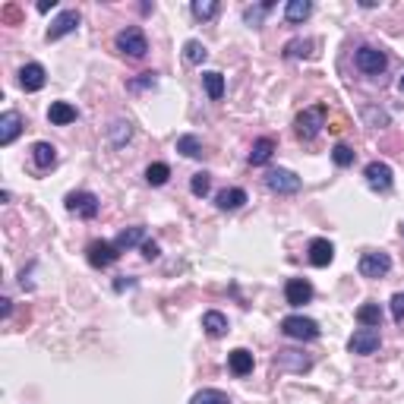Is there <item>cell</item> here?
<instances>
[{
  "instance_id": "cell-1",
  "label": "cell",
  "mask_w": 404,
  "mask_h": 404,
  "mask_svg": "<svg viewBox=\"0 0 404 404\" xmlns=\"http://www.w3.org/2000/svg\"><path fill=\"white\" fill-rule=\"evenodd\" d=\"M114 45H117V51L120 54H127V57H145V51H149V42H145V32L139 26H127V29H120L117 32V38H114Z\"/></svg>"
},
{
  "instance_id": "cell-2",
  "label": "cell",
  "mask_w": 404,
  "mask_h": 404,
  "mask_svg": "<svg viewBox=\"0 0 404 404\" xmlns=\"http://www.w3.org/2000/svg\"><path fill=\"white\" fill-rule=\"evenodd\" d=\"M322 127H325V104H313V108L300 111L294 120V130L300 139H316L322 133Z\"/></svg>"
},
{
  "instance_id": "cell-3",
  "label": "cell",
  "mask_w": 404,
  "mask_h": 404,
  "mask_svg": "<svg viewBox=\"0 0 404 404\" xmlns=\"http://www.w3.org/2000/svg\"><path fill=\"white\" fill-rule=\"evenodd\" d=\"M281 332L288 338H294V341H316L319 338V325L313 319H307V316H284Z\"/></svg>"
},
{
  "instance_id": "cell-4",
  "label": "cell",
  "mask_w": 404,
  "mask_h": 404,
  "mask_svg": "<svg viewBox=\"0 0 404 404\" xmlns=\"http://www.w3.org/2000/svg\"><path fill=\"white\" fill-rule=\"evenodd\" d=\"M266 186L272 193H278V196H291V193L300 190V177L294 171H288V168H275V171L266 174Z\"/></svg>"
},
{
  "instance_id": "cell-5",
  "label": "cell",
  "mask_w": 404,
  "mask_h": 404,
  "mask_svg": "<svg viewBox=\"0 0 404 404\" xmlns=\"http://www.w3.org/2000/svg\"><path fill=\"white\" fill-rule=\"evenodd\" d=\"M357 70H363L366 76H379L385 67H389V57H385V51L379 48H370V45H363L360 51H357Z\"/></svg>"
},
{
  "instance_id": "cell-6",
  "label": "cell",
  "mask_w": 404,
  "mask_h": 404,
  "mask_svg": "<svg viewBox=\"0 0 404 404\" xmlns=\"http://www.w3.org/2000/svg\"><path fill=\"white\" fill-rule=\"evenodd\" d=\"M272 366L278 373H307L309 366H313V360H309L307 354H300V350H278L272 360Z\"/></svg>"
},
{
  "instance_id": "cell-7",
  "label": "cell",
  "mask_w": 404,
  "mask_h": 404,
  "mask_svg": "<svg viewBox=\"0 0 404 404\" xmlns=\"http://www.w3.org/2000/svg\"><path fill=\"white\" fill-rule=\"evenodd\" d=\"M117 256H120V250L114 243H108V240H92L89 247H86V259L95 268H108L111 262H117Z\"/></svg>"
},
{
  "instance_id": "cell-8",
  "label": "cell",
  "mask_w": 404,
  "mask_h": 404,
  "mask_svg": "<svg viewBox=\"0 0 404 404\" xmlns=\"http://www.w3.org/2000/svg\"><path fill=\"white\" fill-rule=\"evenodd\" d=\"M360 275L363 278H382V275H389L391 268V259L389 253H379V250H370V253H363L360 256Z\"/></svg>"
},
{
  "instance_id": "cell-9",
  "label": "cell",
  "mask_w": 404,
  "mask_h": 404,
  "mask_svg": "<svg viewBox=\"0 0 404 404\" xmlns=\"http://www.w3.org/2000/svg\"><path fill=\"white\" fill-rule=\"evenodd\" d=\"M67 212L83 215V218H95L98 215V196L95 193H70L67 196Z\"/></svg>"
},
{
  "instance_id": "cell-10",
  "label": "cell",
  "mask_w": 404,
  "mask_h": 404,
  "mask_svg": "<svg viewBox=\"0 0 404 404\" xmlns=\"http://www.w3.org/2000/svg\"><path fill=\"white\" fill-rule=\"evenodd\" d=\"M363 177H366L370 190H376V193H389L391 190V168L385 165V161H370L366 171H363Z\"/></svg>"
},
{
  "instance_id": "cell-11",
  "label": "cell",
  "mask_w": 404,
  "mask_h": 404,
  "mask_svg": "<svg viewBox=\"0 0 404 404\" xmlns=\"http://www.w3.org/2000/svg\"><path fill=\"white\" fill-rule=\"evenodd\" d=\"M379 344H382V338H379L376 329H357L350 335L348 348H350V354H376Z\"/></svg>"
},
{
  "instance_id": "cell-12",
  "label": "cell",
  "mask_w": 404,
  "mask_h": 404,
  "mask_svg": "<svg viewBox=\"0 0 404 404\" xmlns=\"http://www.w3.org/2000/svg\"><path fill=\"white\" fill-rule=\"evenodd\" d=\"M284 297H288L291 307H303V303L313 300V284L307 278H291L284 284Z\"/></svg>"
},
{
  "instance_id": "cell-13",
  "label": "cell",
  "mask_w": 404,
  "mask_h": 404,
  "mask_svg": "<svg viewBox=\"0 0 404 404\" xmlns=\"http://www.w3.org/2000/svg\"><path fill=\"white\" fill-rule=\"evenodd\" d=\"M45 83H48V73H45L42 63H26V67L19 70V86H22L26 92L45 89Z\"/></svg>"
},
{
  "instance_id": "cell-14",
  "label": "cell",
  "mask_w": 404,
  "mask_h": 404,
  "mask_svg": "<svg viewBox=\"0 0 404 404\" xmlns=\"http://www.w3.org/2000/svg\"><path fill=\"white\" fill-rule=\"evenodd\" d=\"M76 29H79V13H76V10H67V13H60L54 22H51L48 42H57V38H63V35L76 32Z\"/></svg>"
},
{
  "instance_id": "cell-15",
  "label": "cell",
  "mask_w": 404,
  "mask_h": 404,
  "mask_svg": "<svg viewBox=\"0 0 404 404\" xmlns=\"http://www.w3.org/2000/svg\"><path fill=\"white\" fill-rule=\"evenodd\" d=\"M332 259H335V247H332L329 240L325 237L309 240V262H313L316 268H325Z\"/></svg>"
},
{
  "instance_id": "cell-16",
  "label": "cell",
  "mask_w": 404,
  "mask_h": 404,
  "mask_svg": "<svg viewBox=\"0 0 404 404\" xmlns=\"http://www.w3.org/2000/svg\"><path fill=\"white\" fill-rule=\"evenodd\" d=\"M19 133H22V117L16 114V111L0 114V145H10Z\"/></svg>"
},
{
  "instance_id": "cell-17",
  "label": "cell",
  "mask_w": 404,
  "mask_h": 404,
  "mask_svg": "<svg viewBox=\"0 0 404 404\" xmlns=\"http://www.w3.org/2000/svg\"><path fill=\"white\" fill-rule=\"evenodd\" d=\"M253 354H250L247 348H234L231 354H227V366H231L234 376H250L253 373Z\"/></svg>"
},
{
  "instance_id": "cell-18",
  "label": "cell",
  "mask_w": 404,
  "mask_h": 404,
  "mask_svg": "<svg viewBox=\"0 0 404 404\" xmlns=\"http://www.w3.org/2000/svg\"><path fill=\"white\" fill-rule=\"evenodd\" d=\"M247 202V190H240V186H227V190H221L218 196H215V206L221 209V212H234V209H240Z\"/></svg>"
},
{
  "instance_id": "cell-19",
  "label": "cell",
  "mask_w": 404,
  "mask_h": 404,
  "mask_svg": "<svg viewBox=\"0 0 404 404\" xmlns=\"http://www.w3.org/2000/svg\"><path fill=\"white\" fill-rule=\"evenodd\" d=\"M275 149H278V145H275V139H272V136L256 139V143H253V149H250V165H253V168L266 165L268 158L275 155Z\"/></svg>"
},
{
  "instance_id": "cell-20",
  "label": "cell",
  "mask_w": 404,
  "mask_h": 404,
  "mask_svg": "<svg viewBox=\"0 0 404 404\" xmlns=\"http://www.w3.org/2000/svg\"><path fill=\"white\" fill-rule=\"evenodd\" d=\"M145 243V227L143 225H136V227H127V231H120L117 234V240H114V247L124 253V250H130V247H143Z\"/></svg>"
},
{
  "instance_id": "cell-21",
  "label": "cell",
  "mask_w": 404,
  "mask_h": 404,
  "mask_svg": "<svg viewBox=\"0 0 404 404\" xmlns=\"http://www.w3.org/2000/svg\"><path fill=\"white\" fill-rule=\"evenodd\" d=\"M202 329H206L209 338H221L227 335V316L218 313V309H209L206 316H202Z\"/></svg>"
},
{
  "instance_id": "cell-22",
  "label": "cell",
  "mask_w": 404,
  "mask_h": 404,
  "mask_svg": "<svg viewBox=\"0 0 404 404\" xmlns=\"http://www.w3.org/2000/svg\"><path fill=\"white\" fill-rule=\"evenodd\" d=\"M32 161L42 168V171H48V168L57 165V149L51 143H35L32 145Z\"/></svg>"
},
{
  "instance_id": "cell-23",
  "label": "cell",
  "mask_w": 404,
  "mask_h": 404,
  "mask_svg": "<svg viewBox=\"0 0 404 404\" xmlns=\"http://www.w3.org/2000/svg\"><path fill=\"white\" fill-rule=\"evenodd\" d=\"M357 322H360L363 329H379L382 325V309H379V303H363L357 309Z\"/></svg>"
},
{
  "instance_id": "cell-24",
  "label": "cell",
  "mask_w": 404,
  "mask_h": 404,
  "mask_svg": "<svg viewBox=\"0 0 404 404\" xmlns=\"http://www.w3.org/2000/svg\"><path fill=\"white\" fill-rule=\"evenodd\" d=\"M48 117H51V124L67 127V124H73V120H76V108L70 102H54L48 108Z\"/></svg>"
},
{
  "instance_id": "cell-25",
  "label": "cell",
  "mask_w": 404,
  "mask_h": 404,
  "mask_svg": "<svg viewBox=\"0 0 404 404\" xmlns=\"http://www.w3.org/2000/svg\"><path fill=\"white\" fill-rule=\"evenodd\" d=\"M202 86H206V92H209L212 102H221V98H225V76L221 73H215V70L202 73Z\"/></svg>"
},
{
  "instance_id": "cell-26",
  "label": "cell",
  "mask_w": 404,
  "mask_h": 404,
  "mask_svg": "<svg viewBox=\"0 0 404 404\" xmlns=\"http://www.w3.org/2000/svg\"><path fill=\"white\" fill-rule=\"evenodd\" d=\"M309 13H313V3H309V0H291L288 7H284L288 22H303Z\"/></svg>"
},
{
  "instance_id": "cell-27",
  "label": "cell",
  "mask_w": 404,
  "mask_h": 404,
  "mask_svg": "<svg viewBox=\"0 0 404 404\" xmlns=\"http://www.w3.org/2000/svg\"><path fill=\"white\" fill-rule=\"evenodd\" d=\"M108 136H111V143H114V145H127V143H130V136H133V124H130V120H114L111 130H108Z\"/></svg>"
},
{
  "instance_id": "cell-28",
  "label": "cell",
  "mask_w": 404,
  "mask_h": 404,
  "mask_svg": "<svg viewBox=\"0 0 404 404\" xmlns=\"http://www.w3.org/2000/svg\"><path fill=\"white\" fill-rule=\"evenodd\" d=\"M168 177H171V168H168L165 161H155V165L145 168V180H149L152 186H165Z\"/></svg>"
},
{
  "instance_id": "cell-29",
  "label": "cell",
  "mask_w": 404,
  "mask_h": 404,
  "mask_svg": "<svg viewBox=\"0 0 404 404\" xmlns=\"http://www.w3.org/2000/svg\"><path fill=\"white\" fill-rule=\"evenodd\" d=\"M190 404H231V398H227L225 391H218V389H202V391H196V395L190 398Z\"/></svg>"
},
{
  "instance_id": "cell-30",
  "label": "cell",
  "mask_w": 404,
  "mask_h": 404,
  "mask_svg": "<svg viewBox=\"0 0 404 404\" xmlns=\"http://www.w3.org/2000/svg\"><path fill=\"white\" fill-rule=\"evenodd\" d=\"M268 10H272V0L256 3V7H247V10H243V22H247V26H262V19H266Z\"/></svg>"
},
{
  "instance_id": "cell-31",
  "label": "cell",
  "mask_w": 404,
  "mask_h": 404,
  "mask_svg": "<svg viewBox=\"0 0 404 404\" xmlns=\"http://www.w3.org/2000/svg\"><path fill=\"white\" fill-rule=\"evenodd\" d=\"M184 57H186V63H202L209 57V51H206V45H202V42L190 38V42L184 45Z\"/></svg>"
},
{
  "instance_id": "cell-32",
  "label": "cell",
  "mask_w": 404,
  "mask_h": 404,
  "mask_svg": "<svg viewBox=\"0 0 404 404\" xmlns=\"http://www.w3.org/2000/svg\"><path fill=\"white\" fill-rule=\"evenodd\" d=\"M313 54V42L309 38H294L284 45V57H309Z\"/></svg>"
},
{
  "instance_id": "cell-33",
  "label": "cell",
  "mask_w": 404,
  "mask_h": 404,
  "mask_svg": "<svg viewBox=\"0 0 404 404\" xmlns=\"http://www.w3.org/2000/svg\"><path fill=\"white\" fill-rule=\"evenodd\" d=\"M177 152H180V155H186V158H199V155H202V143L186 133V136L177 139Z\"/></svg>"
},
{
  "instance_id": "cell-34",
  "label": "cell",
  "mask_w": 404,
  "mask_h": 404,
  "mask_svg": "<svg viewBox=\"0 0 404 404\" xmlns=\"http://www.w3.org/2000/svg\"><path fill=\"white\" fill-rule=\"evenodd\" d=\"M190 10L196 19H212V16L218 13V0H193Z\"/></svg>"
},
{
  "instance_id": "cell-35",
  "label": "cell",
  "mask_w": 404,
  "mask_h": 404,
  "mask_svg": "<svg viewBox=\"0 0 404 404\" xmlns=\"http://www.w3.org/2000/svg\"><path fill=\"white\" fill-rule=\"evenodd\" d=\"M190 190H193V196H209V190H212V177H209L206 171H199V174H193V180H190Z\"/></svg>"
},
{
  "instance_id": "cell-36",
  "label": "cell",
  "mask_w": 404,
  "mask_h": 404,
  "mask_svg": "<svg viewBox=\"0 0 404 404\" xmlns=\"http://www.w3.org/2000/svg\"><path fill=\"white\" fill-rule=\"evenodd\" d=\"M354 155H357V152L350 149V145H344V143H338L335 149H332V158H335L338 168H350V165H354Z\"/></svg>"
},
{
  "instance_id": "cell-37",
  "label": "cell",
  "mask_w": 404,
  "mask_h": 404,
  "mask_svg": "<svg viewBox=\"0 0 404 404\" xmlns=\"http://www.w3.org/2000/svg\"><path fill=\"white\" fill-rule=\"evenodd\" d=\"M363 117H366V124L376 127V130L389 124V114H385V111H376V108H366V111H363Z\"/></svg>"
},
{
  "instance_id": "cell-38",
  "label": "cell",
  "mask_w": 404,
  "mask_h": 404,
  "mask_svg": "<svg viewBox=\"0 0 404 404\" xmlns=\"http://www.w3.org/2000/svg\"><path fill=\"white\" fill-rule=\"evenodd\" d=\"M391 319H395V322H404V291L391 297Z\"/></svg>"
},
{
  "instance_id": "cell-39",
  "label": "cell",
  "mask_w": 404,
  "mask_h": 404,
  "mask_svg": "<svg viewBox=\"0 0 404 404\" xmlns=\"http://www.w3.org/2000/svg\"><path fill=\"white\" fill-rule=\"evenodd\" d=\"M22 19V13H19V7H13V3H7V7L0 10V22H19Z\"/></svg>"
},
{
  "instance_id": "cell-40",
  "label": "cell",
  "mask_w": 404,
  "mask_h": 404,
  "mask_svg": "<svg viewBox=\"0 0 404 404\" xmlns=\"http://www.w3.org/2000/svg\"><path fill=\"white\" fill-rule=\"evenodd\" d=\"M158 79H155V73H143V79H133L130 83V89H152Z\"/></svg>"
},
{
  "instance_id": "cell-41",
  "label": "cell",
  "mask_w": 404,
  "mask_h": 404,
  "mask_svg": "<svg viewBox=\"0 0 404 404\" xmlns=\"http://www.w3.org/2000/svg\"><path fill=\"white\" fill-rule=\"evenodd\" d=\"M143 256H145V259H158V256H161V247H158V243H155V240H145V243H143Z\"/></svg>"
},
{
  "instance_id": "cell-42",
  "label": "cell",
  "mask_w": 404,
  "mask_h": 404,
  "mask_svg": "<svg viewBox=\"0 0 404 404\" xmlns=\"http://www.w3.org/2000/svg\"><path fill=\"white\" fill-rule=\"evenodd\" d=\"M10 309H13V300H10V297H0V316H3V319L10 316Z\"/></svg>"
},
{
  "instance_id": "cell-43",
  "label": "cell",
  "mask_w": 404,
  "mask_h": 404,
  "mask_svg": "<svg viewBox=\"0 0 404 404\" xmlns=\"http://www.w3.org/2000/svg\"><path fill=\"white\" fill-rule=\"evenodd\" d=\"M48 10H54V0H42L38 3V13H48Z\"/></svg>"
},
{
  "instance_id": "cell-44",
  "label": "cell",
  "mask_w": 404,
  "mask_h": 404,
  "mask_svg": "<svg viewBox=\"0 0 404 404\" xmlns=\"http://www.w3.org/2000/svg\"><path fill=\"white\" fill-rule=\"evenodd\" d=\"M398 89H401V92H404V76H401V83H398Z\"/></svg>"
},
{
  "instance_id": "cell-45",
  "label": "cell",
  "mask_w": 404,
  "mask_h": 404,
  "mask_svg": "<svg viewBox=\"0 0 404 404\" xmlns=\"http://www.w3.org/2000/svg\"><path fill=\"white\" fill-rule=\"evenodd\" d=\"M401 234H404V225H401Z\"/></svg>"
}]
</instances>
